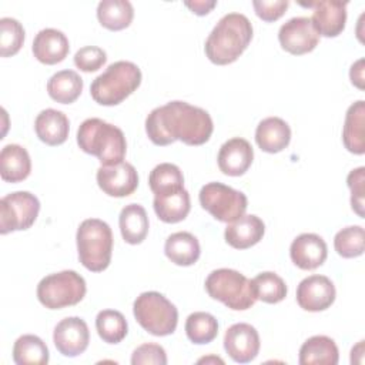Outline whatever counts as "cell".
<instances>
[{
    "instance_id": "cell-18",
    "label": "cell",
    "mask_w": 365,
    "mask_h": 365,
    "mask_svg": "<svg viewBox=\"0 0 365 365\" xmlns=\"http://www.w3.org/2000/svg\"><path fill=\"white\" fill-rule=\"evenodd\" d=\"M328 255L327 242L318 234L304 232L298 235L291 247L289 257L291 261L301 269H315L321 267Z\"/></svg>"
},
{
    "instance_id": "cell-7",
    "label": "cell",
    "mask_w": 365,
    "mask_h": 365,
    "mask_svg": "<svg viewBox=\"0 0 365 365\" xmlns=\"http://www.w3.org/2000/svg\"><path fill=\"white\" fill-rule=\"evenodd\" d=\"M133 312L135 321L155 336L171 335L178 324L175 305L157 291L140 294L133 304Z\"/></svg>"
},
{
    "instance_id": "cell-19",
    "label": "cell",
    "mask_w": 365,
    "mask_h": 365,
    "mask_svg": "<svg viewBox=\"0 0 365 365\" xmlns=\"http://www.w3.org/2000/svg\"><path fill=\"white\" fill-rule=\"evenodd\" d=\"M265 232L262 220L254 214H244L228 222L224 237L228 245L235 250H247L258 244Z\"/></svg>"
},
{
    "instance_id": "cell-37",
    "label": "cell",
    "mask_w": 365,
    "mask_h": 365,
    "mask_svg": "<svg viewBox=\"0 0 365 365\" xmlns=\"http://www.w3.org/2000/svg\"><path fill=\"white\" fill-rule=\"evenodd\" d=\"M24 43L21 23L11 17L0 19V56L10 57L19 53Z\"/></svg>"
},
{
    "instance_id": "cell-13",
    "label": "cell",
    "mask_w": 365,
    "mask_h": 365,
    "mask_svg": "<svg viewBox=\"0 0 365 365\" xmlns=\"http://www.w3.org/2000/svg\"><path fill=\"white\" fill-rule=\"evenodd\" d=\"M53 342L61 355L68 358L78 356L90 342V331L86 321L78 317L61 319L54 328Z\"/></svg>"
},
{
    "instance_id": "cell-21",
    "label": "cell",
    "mask_w": 365,
    "mask_h": 365,
    "mask_svg": "<svg viewBox=\"0 0 365 365\" xmlns=\"http://www.w3.org/2000/svg\"><path fill=\"white\" fill-rule=\"evenodd\" d=\"M34 130L38 140L44 144L60 145L68 137L70 121L63 111L46 108L37 114L34 121Z\"/></svg>"
},
{
    "instance_id": "cell-1",
    "label": "cell",
    "mask_w": 365,
    "mask_h": 365,
    "mask_svg": "<svg viewBox=\"0 0 365 365\" xmlns=\"http://www.w3.org/2000/svg\"><path fill=\"white\" fill-rule=\"evenodd\" d=\"M212 130L208 111L178 100L155 107L145 118V133L155 145H168L177 140L201 145L210 140Z\"/></svg>"
},
{
    "instance_id": "cell-38",
    "label": "cell",
    "mask_w": 365,
    "mask_h": 365,
    "mask_svg": "<svg viewBox=\"0 0 365 365\" xmlns=\"http://www.w3.org/2000/svg\"><path fill=\"white\" fill-rule=\"evenodd\" d=\"M107 61V54L103 48L97 46H86L77 50L74 54V64L77 68L86 73L97 71Z\"/></svg>"
},
{
    "instance_id": "cell-12",
    "label": "cell",
    "mask_w": 365,
    "mask_h": 365,
    "mask_svg": "<svg viewBox=\"0 0 365 365\" xmlns=\"http://www.w3.org/2000/svg\"><path fill=\"white\" fill-rule=\"evenodd\" d=\"M97 184L104 194L110 197H127L138 187V174L133 164L118 163L113 165H101L97 170Z\"/></svg>"
},
{
    "instance_id": "cell-43",
    "label": "cell",
    "mask_w": 365,
    "mask_h": 365,
    "mask_svg": "<svg viewBox=\"0 0 365 365\" xmlns=\"http://www.w3.org/2000/svg\"><path fill=\"white\" fill-rule=\"evenodd\" d=\"M184 4H185V6H187L192 13H195V14H198V16H204V14L210 13V11L215 7L217 1L195 0V1H185Z\"/></svg>"
},
{
    "instance_id": "cell-11",
    "label": "cell",
    "mask_w": 365,
    "mask_h": 365,
    "mask_svg": "<svg viewBox=\"0 0 365 365\" xmlns=\"http://www.w3.org/2000/svg\"><path fill=\"white\" fill-rule=\"evenodd\" d=\"M278 40L285 51L301 56L318 46L319 34L309 17H292L279 27Z\"/></svg>"
},
{
    "instance_id": "cell-6",
    "label": "cell",
    "mask_w": 365,
    "mask_h": 365,
    "mask_svg": "<svg viewBox=\"0 0 365 365\" xmlns=\"http://www.w3.org/2000/svg\"><path fill=\"white\" fill-rule=\"evenodd\" d=\"M205 289L212 299L222 302L234 311H245L257 301L251 279L230 268H220L210 272L205 279Z\"/></svg>"
},
{
    "instance_id": "cell-28",
    "label": "cell",
    "mask_w": 365,
    "mask_h": 365,
    "mask_svg": "<svg viewBox=\"0 0 365 365\" xmlns=\"http://www.w3.org/2000/svg\"><path fill=\"white\" fill-rule=\"evenodd\" d=\"M118 225L121 237L131 245L141 244L148 234V217L143 205L128 204L125 205L118 217Z\"/></svg>"
},
{
    "instance_id": "cell-3",
    "label": "cell",
    "mask_w": 365,
    "mask_h": 365,
    "mask_svg": "<svg viewBox=\"0 0 365 365\" xmlns=\"http://www.w3.org/2000/svg\"><path fill=\"white\" fill-rule=\"evenodd\" d=\"M77 144L84 153L97 157L101 165L123 163L127 151L124 133L118 127L96 117L87 118L80 124Z\"/></svg>"
},
{
    "instance_id": "cell-15",
    "label": "cell",
    "mask_w": 365,
    "mask_h": 365,
    "mask_svg": "<svg viewBox=\"0 0 365 365\" xmlns=\"http://www.w3.org/2000/svg\"><path fill=\"white\" fill-rule=\"evenodd\" d=\"M335 287L325 275H309L297 288L298 305L309 312H319L329 308L335 301Z\"/></svg>"
},
{
    "instance_id": "cell-36",
    "label": "cell",
    "mask_w": 365,
    "mask_h": 365,
    "mask_svg": "<svg viewBox=\"0 0 365 365\" xmlns=\"http://www.w3.org/2000/svg\"><path fill=\"white\" fill-rule=\"evenodd\" d=\"M365 231L361 225H349L334 237V248L342 258H356L364 254Z\"/></svg>"
},
{
    "instance_id": "cell-26",
    "label": "cell",
    "mask_w": 365,
    "mask_h": 365,
    "mask_svg": "<svg viewBox=\"0 0 365 365\" xmlns=\"http://www.w3.org/2000/svg\"><path fill=\"white\" fill-rule=\"evenodd\" d=\"M153 207L157 217L163 222H167V224L180 222L188 215L191 210L190 194L185 188L178 191L157 194L154 197Z\"/></svg>"
},
{
    "instance_id": "cell-33",
    "label": "cell",
    "mask_w": 365,
    "mask_h": 365,
    "mask_svg": "<svg viewBox=\"0 0 365 365\" xmlns=\"http://www.w3.org/2000/svg\"><path fill=\"white\" fill-rule=\"evenodd\" d=\"M185 334L192 344H210L218 335V322L215 317L208 312H192L185 321Z\"/></svg>"
},
{
    "instance_id": "cell-14",
    "label": "cell",
    "mask_w": 365,
    "mask_h": 365,
    "mask_svg": "<svg viewBox=\"0 0 365 365\" xmlns=\"http://www.w3.org/2000/svg\"><path fill=\"white\" fill-rule=\"evenodd\" d=\"M258 331L245 322L231 325L224 335V349L234 362L248 364L257 358L259 352Z\"/></svg>"
},
{
    "instance_id": "cell-34",
    "label": "cell",
    "mask_w": 365,
    "mask_h": 365,
    "mask_svg": "<svg viewBox=\"0 0 365 365\" xmlns=\"http://www.w3.org/2000/svg\"><path fill=\"white\" fill-rule=\"evenodd\" d=\"M148 184L151 191L157 195V194L182 190L184 177L181 170L175 164L161 163L151 170L148 175Z\"/></svg>"
},
{
    "instance_id": "cell-10",
    "label": "cell",
    "mask_w": 365,
    "mask_h": 365,
    "mask_svg": "<svg viewBox=\"0 0 365 365\" xmlns=\"http://www.w3.org/2000/svg\"><path fill=\"white\" fill-rule=\"evenodd\" d=\"M40 211L38 198L29 191H16L0 200V234L30 228Z\"/></svg>"
},
{
    "instance_id": "cell-2",
    "label": "cell",
    "mask_w": 365,
    "mask_h": 365,
    "mask_svg": "<svg viewBox=\"0 0 365 365\" xmlns=\"http://www.w3.org/2000/svg\"><path fill=\"white\" fill-rule=\"evenodd\" d=\"M252 38V24L241 13H228L214 26L205 40V56L218 66L234 63Z\"/></svg>"
},
{
    "instance_id": "cell-40",
    "label": "cell",
    "mask_w": 365,
    "mask_h": 365,
    "mask_svg": "<svg viewBox=\"0 0 365 365\" xmlns=\"http://www.w3.org/2000/svg\"><path fill=\"white\" fill-rule=\"evenodd\" d=\"M133 365H143V364H154V365H165L167 364V354L164 348L158 344L145 342L137 346L131 355Z\"/></svg>"
},
{
    "instance_id": "cell-30",
    "label": "cell",
    "mask_w": 365,
    "mask_h": 365,
    "mask_svg": "<svg viewBox=\"0 0 365 365\" xmlns=\"http://www.w3.org/2000/svg\"><path fill=\"white\" fill-rule=\"evenodd\" d=\"M134 17L133 4L128 0H101L97 6V19L108 30L127 29Z\"/></svg>"
},
{
    "instance_id": "cell-44",
    "label": "cell",
    "mask_w": 365,
    "mask_h": 365,
    "mask_svg": "<svg viewBox=\"0 0 365 365\" xmlns=\"http://www.w3.org/2000/svg\"><path fill=\"white\" fill-rule=\"evenodd\" d=\"M198 362H220V364H224V361H222V359H220V358H215V356L201 358V359H198Z\"/></svg>"
},
{
    "instance_id": "cell-23",
    "label": "cell",
    "mask_w": 365,
    "mask_h": 365,
    "mask_svg": "<svg viewBox=\"0 0 365 365\" xmlns=\"http://www.w3.org/2000/svg\"><path fill=\"white\" fill-rule=\"evenodd\" d=\"M342 141L345 148L362 155L365 153V101L358 100L349 106L345 114L342 128Z\"/></svg>"
},
{
    "instance_id": "cell-5",
    "label": "cell",
    "mask_w": 365,
    "mask_h": 365,
    "mask_svg": "<svg viewBox=\"0 0 365 365\" xmlns=\"http://www.w3.org/2000/svg\"><path fill=\"white\" fill-rule=\"evenodd\" d=\"M78 259L93 272L104 271L111 262L113 232L107 222L98 218L84 220L76 234Z\"/></svg>"
},
{
    "instance_id": "cell-41",
    "label": "cell",
    "mask_w": 365,
    "mask_h": 365,
    "mask_svg": "<svg viewBox=\"0 0 365 365\" xmlns=\"http://www.w3.org/2000/svg\"><path fill=\"white\" fill-rule=\"evenodd\" d=\"M289 1L287 0H254L252 7L255 14L264 21L278 20L288 9Z\"/></svg>"
},
{
    "instance_id": "cell-8",
    "label": "cell",
    "mask_w": 365,
    "mask_h": 365,
    "mask_svg": "<svg viewBox=\"0 0 365 365\" xmlns=\"http://www.w3.org/2000/svg\"><path fill=\"white\" fill-rule=\"evenodd\" d=\"M84 278L73 269L44 277L37 285V298L48 309H61L78 304L86 295Z\"/></svg>"
},
{
    "instance_id": "cell-42",
    "label": "cell",
    "mask_w": 365,
    "mask_h": 365,
    "mask_svg": "<svg viewBox=\"0 0 365 365\" xmlns=\"http://www.w3.org/2000/svg\"><path fill=\"white\" fill-rule=\"evenodd\" d=\"M364 58H359L358 61H355L351 66V71H349V77L354 86H356L358 88H364Z\"/></svg>"
},
{
    "instance_id": "cell-29",
    "label": "cell",
    "mask_w": 365,
    "mask_h": 365,
    "mask_svg": "<svg viewBox=\"0 0 365 365\" xmlns=\"http://www.w3.org/2000/svg\"><path fill=\"white\" fill-rule=\"evenodd\" d=\"M83 91V78L74 70H61L47 81L48 96L60 104L74 103Z\"/></svg>"
},
{
    "instance_id": "cell-9",
    "label": "cell",
    "mask_w": 365,
    "mask_h": 365,
    "mask_svg": "<svg viewBox=\"0 0 365 365\" xmlns=\"http://www.w3.org/2000/svg\"><path fill=\"white\" fill-rule=\"evenodd\" d=\"M200 204L215 220L231 222L245 214L247 195L222 182H208L200 190Z\"/></svg>"
},
{
    "instance_id": "cell-22",
    "label": "cell",
    "mask_w": 365,
    "mask_h": 365,
    "mask_svg": "<svg viewBox=\"0 0 365 365\" xmlns=\"http://www.w3.org/2000/svg\"><path fill=\"white\" fill-rule=\"evenodd\" d=\"M255 141L265 153H279L287 148L291 141V128L279 117H267L257 125Z\"/></svg>"
},
{
    "instance_id": "cell-4",
    "label": "cell",
    "mask_w": 365,
    "mask_h": 365,
    "mask_svg": "<svg viewBox=\"0 0 365 365\" xmlns=\"http://www.w3.org/2000/svg\"><path fill=\"white\" fill-rule=\"evenodd\" d=\"M141 84V70L125 60L110 64L90 86L93 100L101 106H117L133 94Z\"/></svg>"
},
{
    "instance_id": "cell-35",
    "label": "cell",
    "mask_w": 365,
    "mask_h": 365,
    "mask_svg": "<svg viewBox=\"0 0 365 365\" xmlns=\"http://www.w3.org/2000/svg\"><path fill=\"white\" fill-rule=\"evenodd\" d=\"M257 299L267 304H278L287 297V285L275 272L265 271L251 279Z\"/></svg>"
},
{
    "instance_id": "cell-20",
    "label": "cell",
    "mask_w": 365,
    "mask_h": 365,
    "mask_svg": "<svg viewBox=\"0 0 365 365\" xmlns=\"http://www.w3.org/2000/svg\"><path fill=\"white\" fill-rule=\"evenodd\" d=\"M31 50L40 63L53 66L61 63L67 57L70 44L63 31L57 29H43L36 34Z\"/></svg>"
},
{
    "instance_id": "cell-32",
    "label": "cell",
    "mask_w": 365,
    "mask_h": 365,
    "mask_svg": "<svg viewBox=\"0 0 365 365\" xmlns=\"http://www.w3.org/2000/svg\"><path fill=\"white\" fill-rule=\"evenodd\" d=\"M96 329L104 342L118 344L125 338L128 325L120 311L103 309L96 317Z\"/></svg>"
},
{
    "instance_id": "cell-25",
    "label": "cell",
    "mask_w": 365,
    "mask_h": 365,
    "mask_svg": "<svg viewBox=\"0 0 365 365\" xmlns=\"http://www.w3.org/2000/svg\"><path fill=\"white\" fill-rule=\"evenodd\" d=\"M339 352L335 341L327 335H314L299 348L301 365H336Z\"/></svg>"
},
{
    "instance_id": "cell-17",
    "label": "cell",
    "mask_w": 365,
    "mask_h": 365,
    "mask_svg": "<svg viewBox=\"0 0 365 365\" xmlns=\"http://www.w3.org/2000/svg\"><path fill=\"white\" fill-rule=\"evenodd\" d=\"M254 160L251 144L241 137H234L225 141L218 151V167L222 174L240 177L248 171Z\"/></svg>"
},
{
    "instance_id": "cell-27",
    "label": "cell",
    "mask_w": 365,
    "mask_h": 365,
    "mask_svg": "<svg viewBox=\"0 0 365 365\" xmlns=\"http://www.w3.org/2000/svg\"><path fill=\"white\" fill-rule=\"evenodd\" d=\"M164 252L173 264L190 267L198 261L201 248L198 240L191 232L178 231L165 240Z\"/></svg>"
},
{
    "instance_id": "cell-31",
    "label": "cell",
    "mask_w": 365,
    "mask_h": 365,
    "mask_svg": "<svg viewBox=\"0 0 365 365\" xmlns=\"http://www.w3.org/2000/svg\"><path fill=\"white\" fill-rule=\"evenodd\" d=\"M13 361L17 365H46L48 362V348L37 335H21L14 342Z\"/></svg>"
},
{
    "instance_id": "cell-39",
    "label": "cell",
    "mask_w": 365,
    "mask_h": 365,
    "mask_svg": "<svg viewBox=\"0 0 365 365\" xmlns=\"http://www.w3.org/2000/svg\"><path fill=\"white\" fill-rule=\"evenodd\" d=\"M346 184L351 190V207L359 215L364 217V198H365V168L358 167L352 170L346 177Z\"/></svg>"
},
{
    "instance_id": "cell-16",
    "label": "cell",
    "mask_w": 365,
    "mask_h": 365,
    "mask_svg": "<svg viewBox=\"0 0 365 365\" xmlns=\"http://www.w3.org/2000/svg\"><path fill=\"white\" fill-rule=\"evenodd\" d=\"M346 1L336 0L301 3V6L314 9L311 17L312 26L317 33L324 37H336L344 31L346 23Z\"/></svg>"
},
{
    "instance_id": "cell-24",
    "label": "cell",
    "mask_w": 365,
    "mask_h": 365,
    "mask_svg": "<svg viewBox=\"0 0 365 365\" xmlns=\"http://www.w3.org/2000/svg\"><path fill=\"white\" fill-rule=\"evenodd\" d=\"M31 160L19 144H7L0 151V175L7 182H20L30 175Z\"/></svg>"
}]
</instances>
